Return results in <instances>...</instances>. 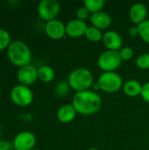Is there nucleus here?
I'll return each instance as SVG.
<instances>
[{
  "instance_id": "1",
  "label": "nucleus",
  "mask_w": 149,
  "mask_h": 150,
  "mask_svg": "<svg viewBox=\"0 0 149 150\" xmlns=\"http://www.w3.org/2000/svg\"><path fill=\"white\" fill-rule=\"evenodd\" d=\"M72 105L77 113L88 116L95 114L100 110L102 99L97 92L88 90L76 92L73 98Z\"/></svg>"
},
{
  "instance_id": "2",
  "label": "nucleus",
  "mask_w": 149,
  "mask_h": 150,
  "mask_svg": "<svg viewBox=\"0 0 149 150\" xmlns=\"http://www.w3.org/2000/svg\"><path fill=\"white\" fill-rule=\"evenodd\" d=\"M7 55L14 65L21 68L31 64L32 52L29 47L22 40H13L7 47Z\"/></svg>"
},
{
  "instance_id": "3",
  "label": "nucleus",
  "mask_w": 149,
  "mask_h": 150,
  "mask_svg": "<svg viewBox=\"0 0 149 150\" xmlns=\"http://www.w3.org/2000/svg\"><path fill=\"white\" fill-rule=\"evenodd\" d=\"M68 82L70 88L76 92L88 91L93 84V75L88 69H76L70 73Z\"/></svg>"
},
{
  "instance_id": "4",
  "label": "nucleus",
  "mask_w": 149,
  "mask_h": 150,
  "mask_svg": "<svg viewBox=\"0 0 149 150\" xmlns=\"http://www.w3.org/2000/svg\"><path fill=\"white\" fill-rule=\"evenodd\" d=\"M97 85L100 90L107 93L119 91L124 85L120 75L116 72H104L98 78Z\"/></svg>"
},
{
  "instance_id": "5",
  "label": "nucleus",
  "mask_w": 149,
  "mask_h": 150,
  "mask_svg": "<svg viewBox=\"0 0 149 150\" xmlns=\"http://www.w3.org/2000/svg\"><path fill=\"white\" fill-rule=\"evenodd\" d=\"M122 62L119 51L106 50L102 53L97 59V66L104 72H113Z\"/></svg>"
},
{
  "instance_id": "6",
  "label": "nucleus",
  "mask_w": 149,
  "mask_h": 150,
  "mask_svg": "<svg viewBox=\"0 0 149 150\" xmlns=\"http://www.w3.org/2000/svg\"><path fill=\"white\" fill-rule=\"evenodd\" d=\"M11 100L19 106H27L33 100V93L32 90L25 85H15L10 93Z\"/></svg>"
},
{
  "instance_id": "7",
  "label": "nucleus",
  "mask_w": 149,
  "mask_h": 150,
  "mask_svg": "<svg viewBox=\"0 0 149 150\" xmlns=\"http://www.w3.org/2000/svg\"><path fill=\"white\" fill-rule=\"evenodd\" d=\"M60 9V3L56 0H42L38 5V14L40 18L48 22L56 19Z\"/></svg>"
},
{
  "instance_id": "8",
  "label": "nucleus",
  "mask_w": 149,
  "mask_h": 150,
  "mask_svg": "<svg viewBox=\"0 0 149 150\" xmlns=\"http://www.w3.org/2000/svg\"><path fill=\"white\" fill-rule=\"evenodd\" d=\"M36 144L35 135L29 131L18 133L13 139L12 145L15 150H32Z\"/></svg>"
},
{
  "instance_id": "9",
  "label": "nucleus",
  "mask_w": 149,
  "mask_h": 150,
  "mask_svg": "<svg viewBox=\"0 0 149 150\" xmlns=\"http://www.w3.org/2000/svg\"><path fill=\"white\" fill-rule=\"evenodd\" d=\"M17 78L20 84L29 86L38 79V69L32 64L23 66L19 68L17 73Z\"/></svg>"
},
{
  "instance_id": "10",
  "label": "nucleus",
  "mask_w": 149,
  "mask_h": 150,
  "mask_svg": "<svg viewBox=\"0 0 149 150\" xmlns=\"http://www.w3.org/2000/svg\"><path fill=\"white\" fill-rule=\"evenodd\" d=\"M45 32L53 40H60L66 34V25L59 19H53L46 23Z\"/></svg>"
},
{
  "instance_id": "11",
  "label": "nucleus",
  "mask_w": 149,
  "mask_h": 150,
  "mask_svg": "<svg viewBox=\"0 0 149 150\" xmlns=\"http://www.w3.org/2000/svg\"><path fill=\"white\" fill-rule=\"evenodd\" d=\"M103 43L108 50L119 51L122 48L123 40L120 34L116 31H107L103 35Z\"/></svg>"
},
{
  "instance_id": "12",
  "label": "nucleus",
  "mask_w": 149,
  "mask_h": 150,
  "mask_svg": "<svg viewBox=\"0 0 149 150\" xmlns=\"http://www.w3.org/2000/svg\"><path fill=\"white\" fill-rule=\"evenodd\" d=\"M88 25L85 21L77 18L72 19L66 25V34L71 38H80L85 35Z\"/></svg>"
},
{
  "instance_id": "13",
  "label": "nucleus",
  "mask_w": 149,
  "mask_h": 150,
  "mask_svg": "<svg viewBox=\"0 0 149 150\" xmlns=\"http://www.w3.org/2000/svg\"><path fill=\"white\" fill-rule=\"evenodd\" d=\"M148 16V8L142 3H136L133 4L129 11V17L131 21L135 25H140L145 21Z\"/></svg>"
},
{
  "instance_id": "14",
  "label": "nucleus",
  "mask_w": 149,
  "mask_h": 150,
  "mask_svg": "<svg viewBox=\"0 0 149 150\" xmlns=\"http://www.w3.org/2000/svg\"><path fill=\"white\" fill-rule=\"evenodd\" d=\"M90 22L93 26L100 30H104L108 28L112 25V18L107 12L101 11L99 12L91 14Z\"/></svg>"
},
{
  "instance_id": "15",
  "label": "nucleus",
  "mask_w": 149,
  "mask_h": 150,
  "mask_svg": "<svg viewBox=\"0 0 149 150\" xmlns=\"http://www.w3.org/2000/svg\"><path fill=\"white\" fill-rule=\"evenodd\" d=\"M77 114L76 110L73 106V105H64L61 106L57 112V118L61 123H69L73 121Z\"/></svg>"
},
{
  "instance_id": "16",
  "label": "nucleus",
  "mask_w": 149,
  "mask_h": 150,
  "mask_svg": "<svg viewBox=\"0 0 149 150\" xmlns=\"http://www.w3.org/2000/svg\"><path fill=\"white\" fill-rule=\"evenodd\" d=\"M142 90L141 83L137 80H128L123 85V91L124 93L128 97H137L141 95Z\"/></svg>"
},
{
  "instance_id": "17",
  "label": "nucleus",
  "mask_w": 149,
  "mask_h": 150,
  "mask_svg": "<svg viewBox=\"0 0 149 150\" xmlns=\"http://www.w3.org/2000/svg\"><path fill=\"white\" fill-rule=\"evenodd\" d=\"M55 73L53 68L47 65L40 66L38 69V79L44 83H49L54 79Z\"/></svg>"
},
{
  "instance_id": "18",
  "label": "nucleus",
  "mask_w": 149,
  "mask_h": 150,
  "mask_svg": "<svg viewBox=\"0 0 149 150\" xmlns=\"http://www.w3.org/2000/svg\"><path fill=\"white\" fill-rule=\"evenodd\" d=\"M104 0H85L83 2V6L91 13H97L102 11L105 6Z\"/></svg>"
},
{
  "instance_id": "19",
  "label": "nucleus",
  "mask_w": 149,
  "mask_h": 150,
  "mask_svg": "<svg viewBox=\"0 0 149 150\" xmlns=\"http://www.w3.org/2000/svg\"><path fill=\"white\" fill-rule=\"evenodd\" d=\"M103 33L100 29L91 25L88 26V29L85 33V37L91 42H98L103 39Z\"/></svg>"
},
{
  "instance_id": "20",
  "label": "nucleus",
  "mask_w": 149,
  "mask_h": 150,
  "mask_svg": "<svg viewBox=\"0 0 149 150\" xmlns=\"http://www.w3.org/2000/svg\"><path fill=\"white\" fill-rule=\"evenodd\" d=\"M139 29V36L149 44V19H146L142 23L137 25Z\"/></svg>"
},
{
  "instance_id": "21",
  "label": "nucleus",
  "mask_w": 149,
  "mask_h": 150,
  "mask_svg": "<svg viewBox=\"0 0 149 150\" xmlns=\"http://www.w3.org/2000/svg\"><path fill=\"white\" fill-rule=\"evenodd\" d=\"M11 44V34L10 33L4 29L0 28V51L8 47Z\"/></svg>"
},
{
  "instance_id": "22",
  "label": "nucleus",
  "mask_w": 149,
  "mask_h": 150,
  "mask_svg": "<svg viewBox=\"0 0 149 150\" xmlns=\"http://www.w3.org/2000/svg\"><path fill=\"white\" fill-rule=\"evenodd\" d=\"M136 65L141 69H149V54H142L138 56L136 59Z\"/></svg>"
},
{
  "instance_id": "23",
  "label": "nucleus",
  "mask_w": 149,
  "mask_h": 150,
  "mask_svg": "<svg viewBox=\"0 0 149 150\" xmlns=\"http://www.w3.org/2000/svg\"><path fill=\"white\" fill-rule=\"evenodd\" d=\"M69 83L68 82H66V81H60L56 87H55V91H56V94L60 97H62V96H65L68 93V91H69Z\"/></svg>"
},
{
  "instance_id": "24",
  "label": "nucleus",
  "mask_w": 149,
  "mask_h": 150,
  "mask_svg": "<svg viewBox=\"0 0 149 150\" xmlns=\"http://www.w3.org/2000/svg\"><path fill=\"white\" fill-rule=\"evenodd\" d=\"M119 55L122 59V61H128L130 59L133 58V54H134V51L132 47H122L119 51Z\"/></svg>"
},
{
  "instance_id": "25",
  "label": "nucleus",
  "mask_w": 149,
  "mask_h": 150,
  "mask_svg": "<svg viewBox=\"0 0 149 150\" xmlns=\"http://www.w3.org/2000/svg\"><path fill=\"white\" fill-rule=\"evenodd\" d=\"M90 15V12L84 7H80L76 12V18L79 19V20H82V21H85Z\"/></svg>"
},
{
  "instance_id": "26",
  "label": "nucleus",
  "mask_w": 149,
  "mask_h": 150,
  "mask_svg": "<svg viewBox=\"0 0 149 150\" xmlns=\"http://www.w3.org/2000/svg\"><path fill=\"white\" fill-rule=\"evenodd\" d=\"M141 96L144 101H146L147 103H149V82H147L144 84H142V90H141Z\"/></svg>"
},
{
  "instance_id": "27",
  "label": "nucleus",
  "mask_w": 149,
  "mask_h": 150,
  "mask_svg": "<svg viewBox=\"0 0 149 150\" xmlns=\"http://www.w3.org/2000/svg\"><path fill=\"white\" fill-rule=\"evenodd\" d=\"M0 150H15V149L10 142L0 141Z\"/></svg>"
},
{
  "instance_id": "28",
  "label": "nucleus",
  "mask_w": 149,
  "mask_h": 150,
  "mask_svg": "<svg viewBox=\"0 0 149 150\" xmlns=\"http://www.w3.org/2000/svg\"><path fill=\"white\" fill-rule=\"evenodd\" d=\"M129 34L133 37H136L139 36V29L137 26H132L129 29Z\"/></svg>"
},
{
  "instance_id": "29",
  "label": "nucleus",
  "mask_w": 149,
  "mask_h": 150,
  "mask_svg": "<svg viewBox=\"0 0 149 150\" xmlns=\"http://www.w3.org/2000/svg\"><path fill=\"white\" fill-rule=\"evenodd\" d=\"M88 150H98L97 149H96V148H90V149H89Z\"/></svg>"
},
{
  "instance_id": "30",
  "label": "nucleus",
  "mask_w": 149,
  "mask_h": 150,
  "mask_svg": "<svg viewBox=\"0 0 149 150\" xmlns=\"http://www.w3.org/2000/svg\"><path fill=\"white\" fill-rule=\"evenodd\" d=\"M0 135H1V126H0Z\"/></svg>"
},
{
  "instance_id": "31",
  "label": "nucleus",
  "mask_w": 149,
  "mask_h": 150,
  "mask_svg": "<svg viewBox=\"0 0 149 150\" xmlns=\"http://www.w3.org/2000/svg\"><path fill=\"white\" fill-rule=\"evenodd\" d=\"M32 150H39V149H32Z\"/></svg>"
},
{
  "instance_id": "32",
  "label": "nucleus",
  "mask_w": 149,
  "mask_h": 150,
  "mask_svg": "<svg viewBox=\"0 0 149 150\" xmlns=\"http://www.w3.org/2000/svg\"><path fill=\"white\" fill-rule=\"evenodd\" d=\"M0 93H1V90H0Z\"/></svg>"
}]
</instances>
